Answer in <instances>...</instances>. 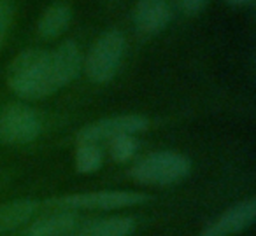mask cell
I'll use <instances>...</instances> for the list:
<instances>
[{"mask_svg": "<svg viewBox=\"0 0 256 236\" xmlns=\"http://www.w3.org/2000/svg\"><path fill=\"white\" fill-rule=\"evenodd\" d=\"M8 84L16 96L25 100H39L60 89L50 51L32 47L16 54L8 70Z\"/></svg>", "mask_w": 256, "mask_h": 236, "instance_id": "6da1fadb", "label": "cell"}, {"mask_svg": "<svg viewBox=\"0 0 256 236\" xmlns=\"http://www.w3.org/2000/svg\"><path fill=\"white\" fill-rule=\"evenodd\" d=\"M192 172V161L179 152H154L140 159L132 170L130 177L146 186H172L186 179Z\"/></svg>", "mask_w": 256, "mask_h": 236, "instance_id": "7a4b0ae2", "label": "cell"}, {"mask_svg": "<svg viewBox=\"0 0 256 236\" xmlns=\"http://www.w3.org/2000/svg\"><path fill=\"white\" fill-rule=\"evenodd\" d=\"M124 44L121 30H109L95 40L84 60V72L90 81L96 84L112 81L123 60Z\"/></svg>", "mask_w": 256, "mask_h": 236, "instance_id": "3957f363", "label": "cell"}, {"mask_svg": "<svg viewBox=\"0 0 256 236\" xmlns=\"http://www.w3.org/2000/svg\"><path fill=\"white\" fill-rule=\"evenodd\" d=\"M148 200L146 194L134 191H95V193L70 194L48 201V207L56 210H118L134 207Z\"/></svg>", "mask_w": 256, "mask_h": 236, "instance_id": "277c9868", "label": "cell"}, {"mask_svg": "<svg viewBox=\"0 0 256 236\" xmlns=\"http://www.w3.org/2000/svg\"><path fill=\"white\" fill-rule=\"evenodd\" d=\"M40 130L39 116L23 103H9L0 110V144H28L39 137Z\"/></svg>", "mask_w": 256, "mask_h": 236, "instance_id": "5b68a950", "label": "cell"}, {"mask_svg": "<svg viewBox=\"0 0 256 236\" xmlns=\"http://www.w3.org/2000/svg\"><path fill=\"white\" fill-rule=\"evenodd\" d=\"M150 126V121L142 116L126 114V116H114L84 126L78 133V144L81 142H93L98 144L104 140H112L120 135H134Z\"/></svg>", "mask_w": 256, "mask_h": 236, "instance_id": "8992f818", "label": "cell"}, {"mask_svg": "<svg viewBox=\"0 0 256 236\" xmlns=\"http://www.w3.org/2000/svg\"><path fill=\"white\" fill-rule=\"evenodd\" d=\"M256 217V200L249 198L224 210L214 222H210L200 236H230L248 229Z\"/></svg>", "mask_w": 256, "mask_h": 236, "instance_id": "52a82bcc", "label": "cell"}, {"mask_svg": "<svg viewBox=\"0 0 256 236\" xmlns=\"http://www.w3.org/2000/svg\"><path fill=\"white\" fill-rule=\"evenodd\" d=\"M172 21V7L168 0H139L134 9V23L144 35L164 32Z\"/></svg>", "mask_w": 256, "mask_h": 236, "instance_id": "ba28073f", "label": "cell"}, {"mask_svg": "<svg viewBox=\"0 0 256 236\" xmlns=\"http://www.w3.org/2000/svg\"><path fill=\"white\" fill-rule=\"evenodd\" d=\"M50 60L60 88L74 81L82 68V54L74 40H65L54 51H50Z\"/></svg>", "mask_w": 256, "mask_h": 236, "instance_id": "9c48e42d", "label": "cell"}, {"mask_svg": "<svg viewBox=\"0 0 256 236\" xmlns=\"http://www.w3.org/2000/svg\"><path fill=\"white\" fill-rule=\"evenodd\" d=\"M79 229V219L72 210H56L32 222L23 236H74Z\"/></svg>", "mask_w": 256, "mask_h": 236, "instance_id": "30bf717a", "label": "cell"}, {"mask_svg": "<svg viewBox=\"0 0 256 236\" xmlns=\"http://www.w3.org/2000/svg\"><path fill=\"white\" fill-rule=\"evenodd\" d=\"M39 208V203L32 200H18L0 205V233L12 231L26 224Z\"/></svg>", "mask_w": 256, "mask_h": 236, "instance_id": "8fae6325", "label": "cell"}, {"mask_svg": "<svg viewBox=\"0 0 256 236\" xmlns=\"http://www.w3.org/2000/svg\"><path fill=\"white\" fill-rule=\"evenodd\" d=\"M136 229V222L130 217H110L84 224L74 236H130Z\"/></svg>", "mask_w": 256, "mask_h": 236, "instance_id": "7c38bea8", "label": "cell"}, {"mask_svg": "<svg viewBox=\"0 0 256 236\" xmlns=\"http://www.w3.org/2000/svg\"><path fill=\"white\" fill-rule=\"evenodd\" d=\"M70 7H67L65 4L50 5L37 23V32L42 39H54L67 30V26L70 25Z\"/></svg>", "mask_w": 256, "mask_h": 236, "instance_id": "4fadbf2b", "label": "cell"}, {"mask_svg": "<svg viewBox=\"0 0 256 236\" xmlns=\"http://www.w3.org/2000/svg\"><path fill=\"white\" fill-rule=\"evenodd\" d=\"M102 165V149L93 142H81L76 151V168L79 173H93Z\"/></svg>", "mask_w": 256, "mask_h": 236, "instance_id": "5bb4252c", "label": "cell"}, {"mask_svg": "<svg viewBox=\"0 0 256 236\" xmlns=\"http://www.w3.org/2000/svg\"><path fill=\"white\" fill-rule=\"evenodd\" d=\"M110 142V154L118 163H124L137 152V140L132 135H120Z\"/></svg>", "mask_w": 256, "mask_h": 236, "instance_id": "9a60e30c", "label": "cell"}, {"mask_svg": "<svg viewBox=\"0 0 256 236\" xmlns=\"http://www.w3.org/2000/svg\"><path fill=\"white\" fill-rule=\"evenodd\" d=\"M12 5L9 0H0V49L4 47L12 26Z\"/></svg>", "mask_w": 256, "mask_h": 236, "instance_id": "2e32d148", "label": "cell"}, {"mask_svg": "<svg viewBox=\"0 0 256 236\" xmlns=\"http://www.w3.org/2000/svg\"><path fill=\"white\" fill-rule=\"evenodd\" d=\"M178 2H179V5H181L184 14L195 16L207 7V4H209L210 0H178Z\"/></svg>", "mask_w": 256, "mask_h": 236, "instance_id": "e0dca14e", "label": "cell"}, {"mask_svg": "<svg viewBox=\"0 0 256 236\" xmlns=\"http://www.w3.org/2000/svg\"><path fill=\"white\" fill-rule=\"evenodd\" d=\"M226 4L235 5V7H242V5H252L254 4V0H224Z\"/></svg>", "mask_w": 256, "mask_h": 236, "instance_id": "ac0fdd59", "label": "cell"}]
</instances>
